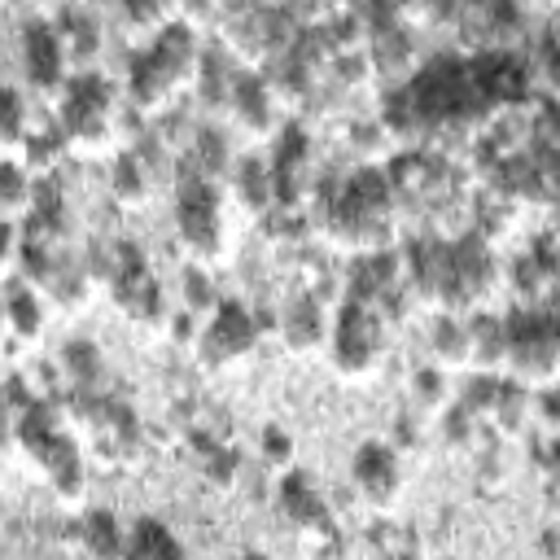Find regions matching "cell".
<instances>
[{"instance_id":"1","label":"cell","mask_w":560,"mask_h":560,"mask_svg":"<svg viewBox=\"0 0 560 560\" xmlns=\"http://www.w3.org/2000/svg\"><path fill=\"white\" fill-rule=\"evenodd\" d=\"M398 223V197L389 188L385 166H359L350 179L337 188V197L324 206V232L350 249V254H381L394 241Z\"/></svg>"},{"instance_id":"2","label":"cell","mask_w":560,"mask_h":560,"mask_svg":"<svg viewBox=\"0 0 560 560\" xmlns=\"http://www.w3.org/2000/svg\"><path fill=\"white\" fill-rule=\"evenodd\" d=\"M57 127L66 144L83 153H105L122 140V109L114 105V92L96 70L70 79V88L57 101Z\"/></svg>"},{"instance_id":"3","label":"cell","mask_w":560,"mask_h":560,"mask_svg":"<svg viewBox=\"0 0 560 560\" xmlns=\"http://www.w3.org/2000/svg\"><path fill=\"white\" fill-rule=\"evenodd\" d=\"M175 236L197 267H214L232 254V219L223 197L206 179H188L175 197Z\"/></svg>"},{"instance_id":"4","label":"cell","mask_w":560,"mask_h":560,"mask_svg":"<svg viewBox=\"0 0 560 560\" xmlns=\"http://www.w3.org/2000/svg\"><path fill=\"white\" fill-rule=\"evenodd\" d=\"M328 363L341 381H368L385 363V319L376 306L363 302H341L332 315V341H328Z\"/></svg>"},{"instance_id":"5","label":"cell","mask_w":560,"mask_h":560,"mask_svg":"<svg viewBox=\"0 0 560 560\" xmlns=\"http://www.w3.org/2000/svg\"><path fill=\"white\" fill-rule=\"evenodd\" d=\"M109 298L114 306L140 324L144 332H166L171 328V315H175V302L171 293L162 289V280L153 276L144 249H136L131 241H118V271L109 280Z\"/></svg>"},{"instance_id":"6","label":"cell","mask_w":560,"mask_h":560,"mask_svg":"<svg viewBox=\"0 0 560 560\" xmlns=\"http://www.w3.org/2000/svg\"><path fill=\"white\" fill-rule=\"evenodd\" d=\"M262 346V332H258V311H249L245 302L236 298H223L206 319H201V332H197V363L206 372H236L254 359V350Z\"/></svg>"},{"instance_id":"7","label":"cell","mask_w":560,"mask_h":560,"mask_svg":"<svg viewBox=\"0 0 560 560\" xmlns=\"http://www.w3.org/2000/svg\"><path fill=\"white\" fill-rule=\"evenodd\" d=\"M508 368L529 389L560 385V319L542 311H521L508 319Z\"/></svg>"},{"instance_id":"8","label":"cell","mask_w":560,"mask_h":560,"mask_svg":"<svg viewBox=\"0 0 560 560\" xmlns=\"http://www.w3.org/2000/svg\"><path fill=\"white\" fill-rule=\"evenodd\" d=\"M276 512H280V521L306 547H315V551H337L341 547L337 516H332V508H328V499H324V490H319V481L311 472H302V468L280 472V481H276Z\"/></svg>"},{"instance_id":"9","label":"cell","mask_w":560,"mask_h":560,"mask_svg":"<svg viewBox=\"0 0 560 560\" xmlns=\"http://www.w3.org/2000/svg\"><path fill=\"white\" fill-rule=\"evenodd\" d=\"M74 416L88 424V438H92V451H96V459L101 464H131L136 459V451H140V420H136V411L127 407V402H118V398H105V394H96V398H74Z\"/></svg>"},{"instance_id":"10","label":"cell","mask_w":560,"mask_h":560,"mask_svg":"<svg viewBox=\"0 0 560 560\" xmlns=\"http://www.w3.org/2000/svg\"><path fill=\"white\" fill-rule=\"evenodd\" d=\"M494 289V254L481 236H464L446 245V306L455 315H477Z\"/></svg>"},{"instance_id":"11","label":"cell","mask_w":560,"mask_h":560,"mask_svg":"<svg viewBox=\"0 0 560 560\" xmlns=\"http://www.w3.org/2000/svg\"><path fill=\"white\" fill-rule=\"evenodd\" d=\"M350 481H354V494L372 512H389L402 499V486H407L402 451L394 442H385V438L359 442L354 455H350Z\"/></svg>"},{"instance_id":"12","label":"cell","mask_w":560,"mask_h":560,"mask_svg":"<svg viewBox=\"0 0 560 560\" xmlns=\"http://www.w3.org/2000/svg\"><path fill=\"white\" fill-rule=\"evenodd\" d=\"M22 70H26V83H31L39 96L61 101V92L70 88L74 66H70L66 39L57 35L52 22H31V26L22 31Z\"/></svg>"},{"instance_id":"13","label":"cell","mask_w":560,"mask_h":560,"mask_svg":"<svg viewBox=\"0 0 560 560\" xmlns=\"http://www.w3.org/2000/svg\"><path fill=\"white\" fill-rule=\"evenodd\" d=\"M232 118L245 136L254 140H276L284 131V101L271 83V74H258V70H236V83H232Z\"/></svg>"},{"instance_id":"14","label":"cell","mask_w":560,"mask_h":560,"mask_svg":"<svg viewBox=\"0 0 560 560\" xmlns=\"http://www.w3.org/2000/svg\"><path fill=\"white\" fill-rule=\"evenodd\" d=\"M280 341L289 354H328L332 341V315L319 302V293H293L280 311Z\"/></svg>"},{"instance_id":"15","label":"cell","mask_w":560,"mask_h":560,"mask_svg":"<svg viewBox=\"0 0 560 560\" xmlns=\"http://www.w3.org/2000/svg\"><path fill=\"white\" fill-rule=\"evenodd\" d=\"M153 184H158V158L149 153V144H122L109 166V197L122 210H140L149 206Z\"/></svg>"},{"instance_id":"16","label":"cell","mask_w":560,"mask_h":560,"mask_svg":"<svg viewBox=\"0 0 560 560\" xmlns=\"http://www.w3.org/2000/svg\"><path fill=\"white\" fill-rule=\"evenodd\" d=\"M179 92H184V83L171 74V66H166L153 48H144V52L131 57V70H127V101H131L136 109L158 114V109H166Z\"/></svg>"},{"instance_id":"17","label":"cell","mask_w":560,"mask_h":560,"mask_svg":"<svg viewBox=\"0 0 560 560\" xmlns=\"http://www.w3.org/2000/svg\"><path fill=\"white\" fill-rule=\"evenodd\" d=\"M228 188H232V201H236L245 214H254V219L280 210L271 162H262V158H254V153L236 158V166H232V175H228Z\"/></svg>"},{"instance_id":"18","label":"cell","mask_w":560,"mask_h":560,"mask_svg":"<svg viewBox=\"0 0 560 560\" xmlns=\"http://www.w3.org/2000/svg\"><path fill=\"white\" fill-rule=\"evenodd\" d=\"M92 284H96V276L88 271V262L61 249L35 289H39V293L48 298V306H57V311H83V306L92 302Z\"/></svg>"},{"instance_id":"19","label":"cell","mask_w":560,"mask_h":560,"mask_svg":"<svg viewBox=\"0 0 560 560\" xmlns=\"http://www.w3.org/2000/svg\"><path fill=\"white\" fill-rule=\"evenodd\" d=\"M66 538H70V547L83 560H122L131 529H122L114 512H88V516L70 521V534Z\"/></svg>"},{"instance_id":"20","label":"cell","mask_w":560,"mask_h":560,"mask_svg":"<svg viewBox=\"0 0 560 560\" xmlns=\"http://www.w3.org/2000/svg\"><path fill=\"white\" fill-rule=\"evenodd\" d=\"M529 420H538V389H529L516 376H499V389L490 402V429H499L503 438H521Z\"/></svg>"},{"instance_id":"21","label":"cell","mask_w":560,"mask_h":560,"mask_svg":"<svg viewBox=\"0 0 560 560\" xmlns=\"http://www.w3.org/2000/svg\"><path fill=\"white\" fill-rule=\"evenodd\" d=\"M4 306H9V337L35 346L44 337V324H48V298L31 280L13 276L9 280V293H4Z\"/></svg>"},{"instance_id":"22","label":"cell","mask_w":560,"mask_h":560,"mask_svg":"<svg viewBox=\"0 0 560 560\" xmlns=\"http://www.w3.org/2000/svg\"><path fill=\"white\" fill-rule=\"evenodd\" d=\"M429 350H433V363H442L446 372L468 368L472 363V319L455 315V311H438V319L429 328Z\"/></svg>"},{"instance_id":"23","label":"cell","mask_w":560,"mask_h":560,"mask_svg":"<svg viewBox=\"0 0 560 560\" xmlns=\"http://www.w3.org/2000/svg\"><path fill=\"white\" fill-rule=\"evenodd\" d=\"M52 26H57V35L66 39V52H70L74 74L92 70V61H96V52H101V22H96L88 9H66V13H57Z\"/></svg>"},{"instance_id":"24","label":"cell","mask_w":560,"mask_h":560,"mask_svg":"<svg viewBox=\"0 0 560 560\" xmlns=\"http://www.w3.org/2000/svg\"><path fill=\"white\" fill-rule=\"evenodd\" d=\"M407 394H411V407L420 411V416H446L451 407H455V385H451V372L442 368V363H420L416 372H411V381H407Z\"/></svg>"},{"instance_id":"25","label":"cell","mask_w":560,"mask_h":560,"mask_svg":"<svg viewBox=\"0 0 560 560\" xmlns=\"http://www.w3.org/2000/svg\"><path fill=\"white\" fill-rule=\"evenodd\" d=\"M122 560H188V547L158 516H140L131 525V538H127V556Z\"/></svg>"},{"instance_id":"26","label":"cell","mask_w":560,"mask_h":560,"mask_svg":"<svg viewBox=\"0 0 560 560\" xmlns=\"http://www.w3.org/2000/svg\"><path fill=\"white\" fill-rule=\"evenodd\" d=\"M472 363L490 376H499V368L508 363V319H494L486 311H477L472 319Z\"/></svg>"},{"instance_id":"27","label":"cell","mask_w":560,"mask_h":560,"mask_svg":"<svg viewBox=\"0 0 560 560\" xmlns=\"http://www.w3.org/2000/svg\"><path fill=\"white\" fill-rule=\"evenodd\" d=\"M411 31H402V26H376V31H368V61L381 70V74H389V70H407L411 66Z\"/></svg>"},{"instance_id":"28","label":"cell","mask_w":560,"mask_h":560,"mask_svg":"<svg viewBox=\"0 0 560 560\" xmlns=\"http://www.w3.org/2000/svg\"><path fill=\"white\" fill-rule=\"evenodd\" d=\"M0 140H4V149L18 158L22 149H26V140L35 136V114H31V105H26V96L9 83L4 92H0Z\"/></svg>"},{"instance_id":"29","label":"cell","mask_w":560,"mask_h":560,"mask_svg":"<svg viewBox=\"0 0 560 560\" xmlns=\"http://www.w3.org/2000/svg\"><path fill=\"white\" fill-rule=\"evenodd\" d=\"M35 175L18 162V158H9L4 162V171H0V197H4V223H22L31 210H35Z\"/></svg>"},{"instance_id":"30","label":"cell","mask_w":560,"mask_h":560,"mask_svg":"<svg viewBox=\"0 0 560 560\" xmlns=\"http://www.w3.org/2000/svg\"><path fill=\"white\" fill-rule=\"evenodd\" d=\"M61 368H66L70 394H96V385L105 376V363H101V354H96L92 341H70L61 350Z\"/></svg>"},{"instance_id":"31","label":"cell","mask_w":560,"mask_h":560,"mask_svg":"<svg viewBox=\"0 0 560 560\" xmlns=\"http://www.w3.org/2000/svg\"><path fill=\"white\" fill-rule=\"evenodd\" d=\"M219 302H223V298H219L214 284H210V267H197V262H192V267L184 271V280H179V306L192 311L197 319H206Z\"/></svg>"},{"instance_id":"32","label":"cell","mask_w":560,"mask_h":560,"mask_svg":"<svg viewBox=\"0 0 560 560\" xmlns=\"http://www.w3.org/2000/svg\"><path fill=\"white\" fill-rule=\"evenodd\" d=\"M438 424H442V438H446L451 446H459V451H477V446H481V438H486V420H481V416H472V411H468V407H459V402H455Z\"/></svg>"},{"instance_id":"33","label":"cell","mask_w":560,"mask_h":560,"mask_svg":"<svg viewBox=\"0 0 560 560\" xmlns=\"http://www.w3.org/2000/svg\"><path fill=\"white\" fill-rule=\"evenodd\" d=\"M258 455H262V464H271V468H280V472H289V468H293V455H298L293 433H289V429H280V424H262V433H258Z\"/></svg>"},{"instance_id":"34","label":"cell","mask_w":560,"mask_h":560,"mask_svg":"<svg viewBox=\"0 0 560 560\" xmlns=\"http://www.w3.org/2000/svg\"><path fill=\"white\" fill-rule=\"evenodd\" d=\"M241 472H245V459H241V451H232V446H214L210 442V451H206V477L228 494L236 481H241Z\"/></svg>"},{"instance_id":"35","label":"cell","mask_w":560,"mask_h":560,"mask_svg":"<svg viewBox=\"0 0 560 560\" xmlns=\"http://www.w3.org/2000/svg\"><path fill=\"white\" fill-rule=\"evenodd\" d=\"M538 420H547L551 429H560V385L538 389Z\"/></svg>"},{"instance_id":"36","label":"cell","mask_w":560,"mask_h":560,"mask_svg":"<svg viewBox=\"0 0 560 560\" xmlns=\"http://www.w3.org/2000/svg\"><path fill=\"white\" fill-rule=\"evenodd\" d=\"M394 560H424V551H420V547H416V542H407V547H402V551H398V556H394Z\"/></svg>"},{"instance_id":"37","label":"cell","mask_w":560,"mask_h":560,"mask_svg":"<svg viewBox=\"0 0 560 560\" xmlns=\"http://www.w3.org/2000/svg\"><path fill=\"white\" fill-rule=\"evenodd\" d=\"M236 560H271V556H267V551H241Z\"/></svg>"}]
</instances>
